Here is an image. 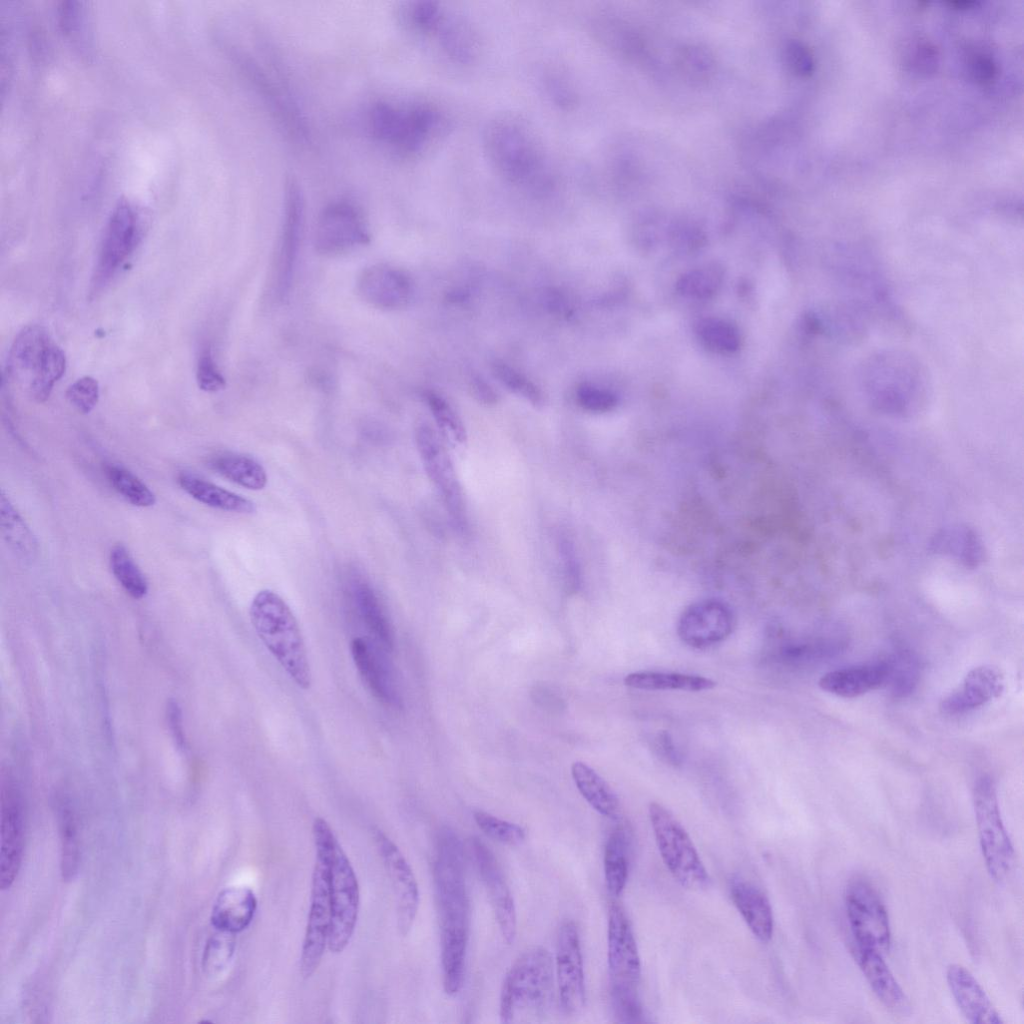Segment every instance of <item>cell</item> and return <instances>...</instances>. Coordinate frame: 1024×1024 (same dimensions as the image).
Returning <instances> with one entry per match:
<instances>
[{
  "mask_svg": "<svg viewBox=\"0 0 1024 1024\" xmlns=\"http://www.w3.org/2000/svg\"><path fill=\"white\" fill-rule=\"evenodd\" d=\"M464 850L458 835L442 828L436 837L434 884L441 930L443 987L460 992L470 932V900L466 886Z\"/></svg>",
  "mask_w": 1024,
  "mask_h": 1024,
  "instance_id": "6da1fadb",
  "label": "cell"
},
{
  "mask_svg": "<svg viewBox=\"0 0 1024 1024\" xmlns=\"http://www.w3.org/2000/svg\"><path fill=\"white\" fill-rule=\"evenodd\" d=\"M482 142L489 165L513 188L536 197L556 188L547 154L525 121L513 115L497 116L484 128Z\"/></svg>",
  "mask_w": 1024,
  "mask_h": 1024,
  "instance_id": "7a4b0ae2",
  "label": "cell"
},
{
  "mask_svg": "<svg viewBox=\"0 0 1024 1024\" xmlns=\"http://www.w3.org/2000/svg\"><path fill=\"white\" fill-rule=\"evenodd\" d=\"M554 998V965L549 951L534 946L513 962L503 980L499 1016L502 1023H531L543 1019Z\"/></svg>",
  "mask_w": 1024,
  "mask_h": 1024,
  "instance_id": "3957f363",
  "label": "cell"
},
{
  "mask_svg": "<svg viewBox=\"0 0 1024 1024\" xmlns=\"http://www.w3.org/2000/svg\"><path fill=\"white\" fill-rule=\"evenodd\" d=\"M251 624L267 650L287 675L303 690L312 676L305 643L295 615L274 591H258L249 607Z\"/></svg>",
  "mask_w": 1024,
  "mask_h": 1024,
  "instance_id": "277c9868",
  "label": "cell"
},
{
  "mask_svg": "<svg viewBox=\"0 0 1024 1024\" xmlns=\"http://www.w3.org/2000/svg\"><path fill=\"white\" fill-rule=\"evenodd\" d=\"M316 860L312 874L310 909L304 936L300 972L309 978L318 968L331 924V866L338 841L325 819L317 817L313 823Z\"/></svg>",
  "mask_w": 1024,
  "mask_h": 1024,
  "instance_id": "5b68a950",
  "label": "cell"
},
{
  "mask_svg": "<svg viewBox=\"0 0 1024 1024\" xmlns=\"http://www.w3.org/2000/svg\"><path fill=\"white\" fill-rule=\"evenodd\" d=\"M608 968L615 1017L624 1023L639 1021L640 957L629 919L617 903L611 904L608 916Z\"/></svg>",
  "mask_w": 1024,
  "mask_h": 1024,
  "instance_id": "8992f818",
  "label": "cell"
},
{
  "mask_svg": "<svg viewBox=\"0 0 1024 1024\" xmlns=\"http://www.w3.org/2000/svg\"><path fill=\"white\" fill-rule=\"evenodd\" d=\"M443 125L442 114L429 104L398 107L379 102L369 114L372 135L406 156L422 152L439 135Z\"/></svg>",
  "mask_w": 1024,
  "mask_h": 1024,
  "instance_id": "52a82bcc",
  "label": "cell"
},
{
  "mask_svg": "<svg viewBox=\"0 0 1024 1024\" xmlns=\"http://www.w3.org/2000/svg\"><path fill=\"white\" fill-rule=\"evenodd\" d=\"M7 368L12 376L26 381L35 401L44 402L65 373L66 356L44 328L27 326L11 346Z\"/></svg>",
  "mask_w": 1024,
  "mask_h": 1024,
  "instance_id": "ba28073f",
  "label": "cell"
},
{
  "mask_svg": "<svg viewBox=\"0 0 1024 1024\" xmlns=\"http://www.w3.org/2000/svg\"><path fill=\"white\" fill-rule=\"evenodd\" d=\"M648 812L661 858L673 878L686 889L708 887V872L683 825L660 803L651 802Z\"/></svg>",
  "mask_w": 1024,
  "mask_h": 1024,
  "instance_id": "9c48e42d",
  "label": "cell"
},
{
  "mask_svg": "<svg viewBox=\"0 0 1024 1024\" xmlns=\"http://www.w3.org/2000/svg\"><path fill=\"white\" fill-rule=\"evenodd\" d=\"M864 384L872 402L889 413L905 412L924 389V374L904 355H883L867 367Z\"/></svg>",
  "mask_w": 1024,
  "mask_h": 1024,
  "instance_id": "30bf717a",
  "label": "cell"
},
{
  "mask_svg": "<svg viewBox=\"0 0 1024 1024\" xmlns=\"http://www.w3.org/2000/svg\"><path fill=\"white\" fill-rule=\"evenodd\" d=\"M973 809L981 852L989 875L1004 880L1014 862V848L1004 826L997 790L990 776L979 777L972 791Z\"/></svg>",
  "mask_w": 1024,
  "mask_h": 1024,
  "instance_id": "8fae6325",
  "label": "cell"
},
{
  "mask_svg": "<svg viewBox=\"0 0 1024 1024\" xmlns=\"http://www.w3.org/2000/svg\"><path fill=\"white\" fill-rule=\"evenodd\" d=\"M845 910L858 948L887 952L891 928L886 907L872 884L864 879L851 881L845 891Z\"/></svg>",
  "mask_w": 1024,
  "mask_h": 1024,
  "instance_id": "7c38bea8",
  "label": "cell"
},
{
  "mask_svg": "<svg viewBox=\"0 0 1024 1024\" xmlns=\"http://www.w3.org/2000/svg\"><path fill=\"white\" fill-rule=\"evenodd\" d=\"M416 444L425 471L441 496L453 526L464 533L468 527L465 498L444 444L426 424L417 427Z\"/></svg>",
  "mask_w": 1024,
  "mask_h": 1024,
  "instance_id": "4fadbf2b",
  "label": "cell"
},
{
  "mask_svg": "<svg viewBox=\"0 0 1024 1024\" xmlns=\"http://www.w3.org/2000/svg\"><path fill=\"white\" fill-rule=\"evenodd\" d=\"M359 909V886L354 869L341 845H336L331 866V924L327 946L342 952L353 935Z\"/></svg>",
  "mask_w": 1024,
  "mask_h": 1024,
  "instance_id": "5bb4252c",
  "label": "cell"
},
{
  "mask_svg": "<svg viewBox=\"0 0 1024 1024\" xmlns=\"http://www.w3.org/2000/svg\"><path fill=\"white\" fill-rule=\"evenodd\" d=\"M138 230V216L128 200H120L104 231L98 261L91 280V294H98L111 280L132 251Z\"/></svg>",
  "mask_w": 1024,
  "mask_h": 1024,
  "instance_id": "9a60e30c",
  "label": "cell"
},
{
  "mask_svg": "<svg viewBox=\"0 0 1024 1024\" xmlns=\"http://www.w3.org/2000/svg\"><path fill=\"white\" fill-rule=\"evenodd\" d=\"M736 624L735 614L726 602L703 599L690 604L677 622V634L687 646L707 649L725 641Z\"/></svg>",
  "mask_w": 1024,
  "mask_h": 1024,
  "instance_id": "2e32d148",
  "label": "cell"
},
{
  "mask_svg": "<svg viewBox=\"0 0 1024 1024\" xmlns=\"http://www.w3.org/2000/svg\"><path fill=\"white\" fill-rule=\"evenodd\" d=\"M370 241V234L360 210L348 201L328 204L319 215L314 245L318 253L337 255Z\"/></svg>",
  "mask_w": 1024,
  "mask_h": 1024,
  "instance_id": "e0dca14e",
  "label": "cell"
},
{
  "mask_svg": "<svg viewBox=\"0 0 1024 1024\" xmlns=\"http://www.w3.org/2000/svg\"><path fill=\"white\" fill-rule=\"evenodd\" d=\"M467 850L484 885L501 935L507 944H512L517 933L516 909L497 858L478 837L468 839Z\"/></svg>",
  "mask_w": 1024,
  "mask_h": 1024,
  "instance_id": "ac0fdd59",
  "label": "cell"
},
{
  "mask_svg": "<svg viewBox=\"0 0 1024 1024\" xmlns=\"http://www.w3.org/2000/svg\"><path fill=\"white\" fill-rule=\"evenodd\" d=\"M556 980L561 1008L568 1015L585 1006L583 958L577 926L565 921L559 928L555 956Z\"/></svg>",
  "mask_w": 1024,
  "mask_h": 1024,
  "instance_id": "d6986e66",
  "label": "cell"
},
{
  "mask_svg": "<svg viewBox=\"0 0 1024 1024\" xmlns=\"http://www.w3.org/2000/svg\"><path fill=\"white\" fill-rule=\"evenodd\" d=\"M373 838L396 899L398 930L406 936L413 926L419 907V888L415 875L397 845L384 832L374 829Z\"/></svg>",
  "mask_w": 1024,
  "mask_h": 1024,
  "instance_id": "ffe728a7",
  "label": "cell"
},
{
  "mask_svg": "<svg viewBox=\"0 0 1024 1024\" xmlns=\"http://www.w3.org/2000/svg\"><path fill=\"white\" fill-rule=\"evenodd\" d=\"M0 839V887L6 890L17 877L24 847L22 798L10 776L2 781Z\"/></svg>",
  "mask_w": 1024,
  "mask_h": 1024,
  "instance_id": "44dd1931",
  "label": "cell"
},
{
  "mask_svg": "<svg viewBox=\"0 0 1024 1024\" xmlns=\"http://www.w3.org/2000/svg\"><path fill=\"white\" fill-rule=\"evenodd\" d=\"M304 217V198L298 182L288 178L284 190L283 221L276 268V294L288 297L297 261Z\"/></svg>",
  "mask_w": 1024,
  "mask_h": 1024,
  "instance_id": "7402d4cb",
  "label": "cell"
},
{
  "mask_svg": "<svg viewBox=\"0 0 1024 1024\" xmlns=\"http://www.w3.org/2000/svg\"><path fill=\"white\" fill-rule=\"evenodd\" d=\"M358 295L369 305L383 310L405 307L413 292L409 276L386 264L366 267L357 279Z\"/></svg>",
  "mask_w": 1024,
  "mask_h": 1024,
  "instance_id": "603a6c76",
  "label": "cell"
},
{
  "mask_svg": "<svg viewBox=\"0 0 1024 1024\" xmlns=\"http://www.w3.org/2000/svg\"><path fill=\"white\" fill-rule=\"evenodd\" d=\"M1003 689V675L997 668L978 666L970 670L962 684L941 701L940 710L949 716L964 714L999 697Z\"/></svg>",
  "mask_w": 1024,
  "mask_h": 1024,
  "instance_id": "cb8c5ba5",
  "label": "cell"
},
{
  "mask_svg": "<svg viewBox=\"0 0 1024 1024\" xmlns=\"http://www.w3.org/2000/svg\"><path fill=\"white\" fill-rule=\"evenodd\" d=\"M946 980L966 1020L973 1024H1001L1003 1019L973 974L960 964H951Z\"/></svg>",
  "mask_w": 1024,
  "mask_h": 1024,
  "instance_id": "d4e9b609",
  "label": "cell"
},
{
  "mask_svg": "<svg viewBox=\"0 0 1024 1024\" xmlns=\"http://www.w3.org/2000/svg\"><path fill=\"white\" fill-rule=\"evenodd\" d=\"M889 675L887 660L854 665L825 673L819 687L842 698H854L886 686Z\"/></svg>",
  "mask_w": 1024,
  "mask_h": 1024,
  "instance_id": "484cf974",
  "label": "cell"
},
{
  "mask_svg": "<svg viewBox=\"0 0 1024 1024\" xmlns=\"http://www.w3.org/2000/svg\"><path fill=\"white\" fill-rule=\"evenodd\" d=\"M856 961L879 1001L891 1012L905 1015L911 1005L879 951L856 947Z\"/></svg>",
  "mask_w": 1024,
  "mask_h": 1024,
  "instance_id": "4316f807",
  "label": "cell"
},
{
  "mask_svg": "<svg viewBox=\"0 0 1024 1024\" xmlns=\"http://www.w3.org/2000/svg\"><path fill=\"white\" fill-rule=\"evenodd\" d=\"M256 909L257 899L252 889L246 886L227 887L214 902L211 924L216 930L236 934L250 925Z\"/></svg>",
  "mask_w": 1024,
  "mask_h": 1024,
  "instance_id": "83f0119b",
  "label": "cell"
},
{
  "mask_svg": "<svg viewBox=\"0 0 1024 1024\" xmlns=\"http://www.w3.org/2000/svg\"><path fill=\"white\" fill-rule=\"evenodd\" d=\"M432 37L444 56L453 63L471 64L479 55L480 43L473 27L463 17L447 10Z\"/></svg>",
  "mask_w": 1024,
  "mask_h": 1024,
  "instance_id": "f1b7e54d",
  "label": "cell"
},
{
  "mask_svg": "<svg viewBox=\"0 0 1024 1024\" xmlns=\"http://www.w3.org/2000/svg\"><path fill=\"white\" fill-rule=\"evenodd\" d=\"M731 898L753 935L768 942L773 935L774 919L766 895L754 884L741 877L731 882Z\"/></svg>",
  "mask_w": 1024,
  "mask_h": 1024,
  "instance_id": "f546056e",
  "label": "cell"
},
{
  "mask_svg": "<svg viewBox=\"0 0 1024 1024\" xmlns=\"http://www.w3.org/2000/svg\"><path fill=\"white\" fill-rule=\"evenodd\" d=\"M177 482L183 491L208 507L242 514H252L256 511V506L251 500L193 473L181 472Z\"/></svg>",
  "mask_w": 1024,
  "mask_h": 1024,
  "instance_id": "4dcf8cb0",
  "label": "cell"
},
{
  "mask_svg": "<svg viewBox=\"0 0 1024 1024\" xmlns=\"http://www.w3.org/2000/svg\"><path fill=\"white\" fill-rule=\"evenodd\" d=\"M0 517L1 533L9 549L25 562L34 561L38 556V541L4 489L0 494Z\"/></svg>",
  "mask_w": 1024,
  "mask_h": 1024,
  "instance_id": "1f68e13d",
  "label": "cell"
},
{
  "mask_svg": "<svg viewBox=\"0 0 1024 1024\" xmlns=\"http://www.w3.org/2000/svg\"><path fill=\"white\" fill-rule=\"evenodd\" d=\"M571 774L580 794L593 809L609 819L619 818V799L605 779L580 761L572 764Z\"/></svg>",
  "mask_w": 1024,
  "mask_h": 1024,
  "instance_id": "d6a6232c",
  "label": "cell"
},
{
  "mask_svg": "<svg viewBox=\"0 0 1024 1024\" xmlns=\"http://www.w3.org/2000/svg\"><path fill=\"white\" fill-rule=\"evenodd\" d=\"M630 688L646 691L681 690L700 692L713 689L717 683L707 677L674 672L637 671L624 678Z\"/></svg>",
  "mask_w": 1024,
  "mask_h": 1024,
  "instance_id": "836d02e7",
  "label": "cell"
},
{
  "mask_svg": "<svg viewBox=\"0 0 1024 1024\" xmlns=\"http://www.w3.org/2000/svg\"><path fill=\"white\" fill-rule=\"evenodd\" d=\"M351 654L358 673L371 693L384 703H394L395 692L389 676L369 644L363 638H354Z\"/></svg>",
  "mask_w": 1024,
  "mask_h": 1024,
  "instance_id": "e575fe53",
  "label": "cell"
},
{
  "mask_svg": "<svg viewBox=\"0 0 1024 1024\" xmlns=\"http://www.w3.org/2000/svg\"><path fill=\"white\" fill-rule=\"evenodd\" d=\"M932 549L954 557L967 567L974 568L983 560L984 549L976 533L963 526L944 528L931 541Z\"/></svg>",
  "mask_w": 1024,
  "mask_h": 1024,
  "instance_id": "d590c367",
  "label": "cell"
},
{
  "mask_svg": "<svg viewBox=\"0 0 1024 1024\" xmlns=\"http://www.w3.org/2000/svg\"><path fill=\"white\" fill-rule=\"evenodd\" d=\"M352 593L357 610L366 627L384 650L392 651L394 634L371 587L363 581H356L353 584Z\"/></svg>",
  "mask_w": 1024,
  "mask_h": 1024,
  "instance_id": "8d00e7d4",
  "label": "cell"
},
{
  "mask_svg": "<svg viewBox=\"0 0 1024 1024\" xmlns=\"http://www.w3.org/2000/svg\"><path fill=\"white\" fill-rule=\"evenodd\" d=\"M212 468L231 482L249 490H262L268 477L254 458L238 453H223L211 460Z\"/></svg>",
  "mask_w": 1024,
  "mask_h": 1024,
  "instance_id": "74e56055",
  "label": "cell"
},
{
  "mask_svg": "<svg viewBox=\"0 0 1024 1024\" xmlns=\"http://www.w3.org/2000/svg\"><path fill=\"white\" fill-rule=\"evenodd\" d=\"M629 838L623 826L611 831L604 850V875L609 893L618 897L622 894L629 872Z\"/></svg>",
  "mask_w": 1024,
  "mask_h": 1024,
  "instance_id": "f35d334b",
  "label": "cell"
},
{
  "mask_svg": "<svg viewBox=\"0 0 1024 1024\" xmlns=\"http://www.w3.org/2000/svg\"><path fill=\"white\" fill-rule=\"evenodd\" d=\"M57 18L63 36L81 54H89L91 47L90 24L85 3L63 1L57 8Z\"/></svg>",
  "mask_w": 1024,
  "mask_h": 1024,
  "instance_id": "ab89813d",
  "label": "cell"
},
{
  "mask_svg": "<svg viewBox=\"0 0 1024 1024\" xmlns=\"http://www.w3.org/2000/svg\"><path fill=\"white\" fill-rule=\"evenodd\" d=\"M109 562L114 577L127 594L134 599H142L147 595V579L124 545L116 544L112 547Z\"/></svg>",
  "mask_w": 1024,
  "mask_h": 1024,
  "instance_id": "60d3db41",
  "label": "cell"
},
{
  "mask_svg": "<svg viewBox=\"0 0 1024 1024\" xmlns=\"http://www.w3.org/2000/svg\"><path fill=\"white\" fill-rule=\"evenodd\" d=\"M104 473L111 486L132 505L142 508L156 503L154 492L134 473L115 463L107 464Z\"/></svg>",
  "mask_w": 1024,
  "mask_h": 1024,
  "instance_id": "b9f144b4",
  "label": "cell"
},
{
  "mask_svg": "<svg viewBox=\"0 0 1024 1024\" xmlns=\"http://www.w3.org/2000/svg\"><path fill=\"white\" fill-rule=\"evenodd\" d=\"M723 281V270L716 265L693 269L679 278L676 287L679 293L695 299L712 297Z\"/></svg>",
  "mask_w": 1024,
  "mask_h": 1024,
  "instance_id": "7bdbcfd3",
  "label": "cell"
},
{
  "mask_svg": "<svg viewBox=\"0 0 1024 1024\" xmlns=\"http://www.w3.org/2000/svg\"><path fill=\"white\" fill-rule=\"evenodd\" d=\"M698 335L706 347L719 353L734 352L740 345V335L736 327L717 318L702 320L698 325Z\"/></svg>",
  "mask_w": 1024,
  "mask_h": 1024,
  "instance_id": "ee69618b",
  "label": "cell"
},
{
  "mask_svg": "<svg viewBox=\"0 0 1024 1024\" xmlns=\"http://www.w3.org/2000/svg\"><path fill=\"white\" fill-rule=\"evenodd\" d=\"M886 660L889 665L886 686L897 696L911 693L919 677L918 664L913 655L901 651Z\"/></svg>",
  "mask_w": 1024,
  "mask_h": 1024,
  "instance_id": "f6af8a7d",
  "label": "cell"
},
{
  "mask_svg": "<svg viewBox=\"0 0 1024 1024\" xmlns=\"http://www.w3.org/2000/svg\"><path fill=\"white\" fill-rule=\"evenodd\" d=\"M61 843V872L63 879L70 880L77 872L79 865V845L77 827L73 814L62 809L59 816Z\"/></svg>",
  "mask_w": 1024,
  "mask_h": 1024,
  "instance_id": "bcb514c9",
  "label": "cell"
},
{
  "mask_svg": "<svg viewBox=\"0 0 1024 1024\" xmlns=\"http://www.w3.org/2000/svg\"><path fill=\"white\" fill-rule=\"evenodd\" d=\"M424 397L443 435L455 444H463L467 438L466 430L454 409L434 392H426Z\"/></svg>",
  "mask_w": 1024,
  "mask_h": 1024,
  "instance_id": "7dc6e473",
  "label": "cell"
},
{
  "mask_svg": "<svg viewBox=\"0 0 1024 1024\" xmlns=\"http://www.w3.org/2000/svg\"><path fill=\"white\" fill-rule=\"evenodd\" d=\"M235 934L219 931L212 935L205 946L202 966L209 976H216L229 965L235 951Z\"/></svg>",
  "mask_w": 1024,
  "mask_h": 1024,
  "instance_id": "c3c4849f",
  "label": "cell"
},
{
  "mask_svg": "<svg viewBox=\"0 0 1024 1024\" xmlns=\"http://www.w3.org/2000/svg\"><path fill=\"white\" fill-rule=\"evenodd\" d=\"M494 376L509 391L524 398L534 407H542L545 397L541 389L523 374L506 363L496 361L492 365Z\"/></svg>",
  "mask_w": 1024,
  "mask_h": 1024,
  "instance_id": "681fc988",
  "label": "cell"
},
{
  "mask_svg": "<svg viewBox=\"0 0 1024 1024\" xmlns=\"http://www.w3.org/2000/svg\"><path fill=\"white\" fill-rule=\"evenodd\" d=\"M444 12L445 9L435 2H412L404 8V23L412 31L423 36L431 37L442 19Z\"/></svg>",
  "mask_w": 1024,
  "mask_h": 1024,
  "instance_id": "f907efd6",
  "label": "cell"
},
{
  "mask_svg": "<svg viewBox=\"0 0 1024 1024\" xmlns=\"http://www.w3.org/2000/svg\"><path fill=\"white\" fill-rule=\"evenodd\" d=\"M477 826L490 838L510 846L521 844L525 838V830L512 822L500 819L490 813L478 810L473 814Z\"/></svg>",
  "mask_w": 1024,
  "mask_h": 1024,
  "instance_id": "816d5d0a",
  "label": "cell"
},
{
  "mask_svg": "<svg viewBox=\"0 0 1024 1024\" xmlns=\"http://www.w3.org/2000/svg\"><path fill=\"white\" fill-rule=\"evenodd\" d=\"M66 397L80 413L88 414L98 403L99 384L91 376L81 377L68 387Z\"/></svg>",
  "mask_w": 1024,
  "mask_h": 1024,
  "instance_id": "f5cc1de1",
  "label": "cell"
},
{
  "mask_svg": "<svg viewBox=\"0 0 1024 1024\" xmlns=\"http://www.w3.org/2000/svg\"><path fill=\"white\" fill-rule=\"evenodd\" d=\"M578 404L586 411L604 413L614 409L618 403L617 396L604 388L591 384H581L576 390Z\"/></svg>",
  "mask_w": 1024,
  "mask_h": 1024,
  "instance_id": "db71d44e",
  "label": "cell"
},
{
  "mask_svg": "<svg viewBox=\"0 0 1024 1024\" xmlns=\"http://www.w3.org/2000/svg\"><path fill=\"white\" fill-rule=\"evenodd\" d=\"M198 387L205 392H217L225 387V379L218 369L210 347L201 352L196 370Z\"/></svg>",
  "mask_w": 1024,
  "mask_h": 1024,
  "instance_id": "11a10c76",
  "label": "cell"
},
{
  "mask_svg": "<svg viewBox=\"0 0 1024 1024\" xmlns=\"http://www.w3.org/2000/svg\"><path fill=\"white\" fill-rule=\"evenodd\" d=\"M679 65L692 78L701 79L712 69V57L700 47L685 48L679 56Z\"/></svg>",
  "mask_w": 1024,
  "mask_h": 1024,
  "instance_id": "9f6ffc18",
  "label": "cell"
},
{
  "mask_svg": "<svg viewBox=\"0 0 1024 1024\" xmlns=\"http://www.w3.org/2000/svg\"><path fill=\"white\" fill-rule=\"evenodd\" d=\"M559 551L563 562L566 583L569 589L575 591L580 586L581 574L572 542L562 537L559 541Z\"/></svg>",
  "mask_w": 1024,
  "mask_h": 1024,
  "instance_id": "6f0895ef",
  "label": "cell"
},
{
  "mask_svg": "<svg viewBox=\"0 0 1024 1024\" xmlns=\"http://www.w3.org/2000/svg\"><path fill=\"white\" fill-rule=\"evenodd\" d=\"M786 60L790 68L797 74L806 76L813 71V57L809 49L797 41L790 42L786 47Z\"/></svg>",
  "mask_w": 1024,
  "mask_h": 1024,
  "instance_id": "680465c9",
  "label": "cell"
},
{
  "mask_svg": "<svg viewBox=\"0 0 1024 1024\" xmlns=\"http://www.w3.org/2000/svg\"><path fill=\"white\" fill-rule=\"evenodd\" d=\"M654 750L659 757L671 765L680 763V755L671 735L667 731H659L653 739Z\"/></svg>",
  "mask_w": 1024,
  "mask_h": 1024,
  "instance_id": "91938a15",
  "label": "cell"
},
{
  "mask_svg": "<svg viewBox=\"0 0 1024 1024\" xmlns=\"http://www.w3.org/2000/svg\"><path fill=\"white\" fill-rule=\"evenodd\" d=\"M970 73L978 82L986 83L994 78L995 65L984 54L976 53L969 61Z\"/></svg>",
  "mask_w": 1024,
  "mask_h": 1024,
  "instance_id": "94428289",
  "label": "cell"
},
{
  "mask_svg": "<svg viewBox=\"0 0 1024 1024\" xmlns=\"http://www.w3.org/2000/svg\"><path fill=\"white\" fill-rule=\"evenodd\" d=\"M471 390L474 397L481 403L492 405L497 402V394L493 388L479 375L471 379Z\"/></svg>",
  "mask_w": 1024,
  "mask_h": 1024,
  "instance_id": "6125c7cd",
  "label": "cell"
},
{
  "mask_svg": "<svg viewBox=\"0 0 1024 1024\" xmlns=\"http://www.w3.org/2000/svg\"><path fill=\"white\" fill-rule=\"evenodd\" d=\"M168 716L169 723L174 734V738L177 741L178 746L183 747L185 745L184 735L182 731L181 722V711L177 703L170 702L168 705Z\"/></svg>",
  "mask_w": 1024,
  "mask_h": 1024,
  "instance_id": "be15d7a7",
  "label": "cell"
},
{
  "mask_svg": "<svg viewBox=\"0 0 1024 1024\" xmlns=\"http://www.w3.org/2000/svg\"><path fill=\"white\" fill-rule=\"evenodd\" d=\"M949 4L951 6H953V7H955V8H958V9H966V8H970L973 5H975L976 2H974V1H954V2H949Z\"/></svg>",
  "mask_w": 1024,
  "mask_h": 1024,
  "instance_id": "e7e4bbea",
  "label": "cell"
}]
</instances>
